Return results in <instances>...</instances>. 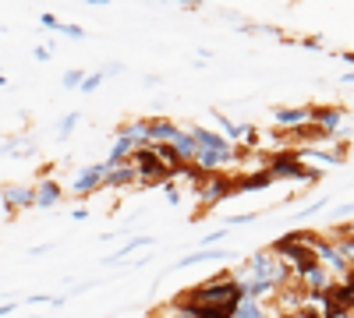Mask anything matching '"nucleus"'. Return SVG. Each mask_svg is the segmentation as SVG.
Masks as SVG:
<instances>
[{
  "label": "nucleus",
  "instance_id": "12",
  "mask_svg": "<svg viewBox=\"0 0 354 318\" xmlns=\"http://www.w3.org/2000/svg\"><path fill=\"white\" fill-rule=\"evenodd\" d=\"M135 152H138V146H135V141L117 135V141H113V149H110V159H106V166H121V163H128Z\"/></svg>",
  "mask_w": 354,
  "mask_h": 318
},
{
  "label": "nucleus",
  "instance_id": "2",
  "mask_svg": "<svg viewBox=\"0 0 354 318\" xmlns=\"http://www.w3.org/2000/svg\"><path fill=\"white\" fill-rule=\"evenodd\" d=\"M131 166H135V177L145 184V188H153V184H167L170 181V173H167V166L149 152V149H138L131 159H128Z\"/></svg>",
  "mask_w": 354,
  "mask_h": 318
},
{
  "label": "nucleus",
  "instance_id": "10",
  "mask_svg": "<svg viewBox=\"0 0 354 318\" xmlns=\"http://www.w3.org/2000/svg\"><path fill=\"white\" fill-rule=\"evenodd\" d=\"M103 166H106V163H103ZM128 184H138V177H135V166H131V163L106 166V170H103V188H128Z\"/></svg>",
  "mask_w": 354,
  "mask_h": 318
},
{
  "label": "nucleus",
  "instance_id": "22",
  "mask_svg": "<svg viewBox=\"0 0 354 318\" xmlns=\"http://www.w3.org/2000/svg\"><path fill=\"white\" fill-rule=\"evenodd\" d=\"M82 78H85V71H68V74H64V89H78Z\"/></svg>",
  "mask_w": 354,
  "mask_h": 318
},
{
  "label": "nucleus",
  "instance_id": "8",
  "mask_svg": "<svg viewBox=\"0 0 354 318\" xmlns=\"http://www.w3.org/2000/svg\"><path fill=\"white\" fill-rule=\"evenodd\" d=\"M103 163H96V166H85L82 173H78V177H75V184H71V191L82 198V195H93L96 188H103Z\"/></svg>",
  "mask_w": 354,
  "mask_h": 318
},
{
  "label": "nucleus",
  "instance_id": "3",
  "mask_svg": "<svg viewBox=\"0 0 354 318\" xmlns=\"http://www.w3.org/2000/svg\"><path fill=\"white\" fill-rule=\"evenodd\" d=\"M195 191H198L202 212H205V209H213L223 195H230V191H234V181H230V177H223V173H202V181H198V188H195Z\"/></svg>",
  "mask_w": 354,
  "mask_h": 318
},
{
  "label": "nucleus",
  "instance_id": "27",
  "mask_svg": "<svg viewBox=\"0 0 354 318\" xmlns=\"http://www.w3.org/2000/svg\"><path fill=\"white\" fill-rule=\"evenodd\" d=\"M50 248H53V244H36V248H32V251H28V255H46Z\"/></svg>",
  "mask_w": 354,
  "mask_h": 318
},
{
  "label": "nucleus",
  "instance_id": "21",
  "mask_svg": "<svg viewBox=\"0 0 354 318\" xmlns=\"http://www.w3.org/2000/svg\"><path fill=\"white\" fill-rule=\"evenodd\" d=\"M163 191H167V198H170V206H177V201H181V188H177L174 181H167V184H160Z\"/></svg>",
  "mask_w": 354,
  "mask_h": 318
},
{
  "label": "nucleus",
  "instance_id": "15",
  "mask_svg": "<svg viewBox=\"0 0 354 318\" xmlns=\"http://www.w3.org/2000/svg\"><path fill=\"white\" fill-rule=\"evenodd\" d=\"M213 117H216V124H220V131H223L227 138H234V141L241 138V128H245V124H234L227 113H220V110H213Z\"/></svg>",
  "mask_w": 354,
  "mask_h": 318
},
{
  "label": "nucleus",
  "instance_id": "29",
  "mask_svg": "<svg viewBox=\"0 0 354 318\" xmlns=\"http://www.w3.org/2000/svg\"><path fill=\"white\" fill-rule=\"evenodd\" d=\"M4 85H8V78H4V74H0V89H4Z\"/></svg>",
  "mask_w": 354,
  "mask_h": 318
},
{
  "label": "nucleus",
  "instance_id": "18",
  "mask_svg": "<svg viewBox=\"0 0 354 318\" xmlns=\"http://www.w3.org/2000/svg\"><path fill=\"white\" fill-rule=\"evenodd\" d=\"M78 117H82V113H68V117L61 121V128H57V135H61V138H68V135L75 131V124H78Z\"/></svg>",
  "mask_w": 354,
  "mask_h": 318
},
{
  "label": "nucleus",
  "instance_id": "23",
  "mask_svg": "<svg viewBox=\"0 0 354 318\" xmlns=\"http://www.w3.org/2000/svg\"><path fill=\"white\" fill-rule=\"evenodd\" d=\"M39 25H43V28H61L64 21L57 18V14H43V18H39Z\"/></svg>",
  "mask_w": 354,
  "mask_h": 318
},
{
  "label": "nucleus",
  "instance_id": "7",
  "mask_svg": "<svg viewBox=\"0 0 354 318\" xmlns=\"http://www.w3.org/2000/svg\"><path fill=\"white\" fill-rule=\"evenodd\" d=\"M0 201L8 206V212L32 209V206H36V198H32V184H4V188H0Z\"/></svg>",
  "mask_w": 354,
  "mask_h": 318
},
{
  "label": "nucleus",
  "instance_id": "25",
  "mask_svg": "<svg viewBox=\"0 0 354 318\" xmlns=\"http://www.w3.org/2000/svg\"><path fill=\"white\" fill-rule=\"evenodd\" d=\"M36 61H50V46H36Z\"/></svg>",
  "mask_w": 354,
  "mask_h": 318
},
{
  "label": "nucleus",
  "instance_id": "20",
  "mask_svg": "<svg viewBox=\"0 0 354 318\" xmlns=\"http://www.w3.org/2000/svg\"><path fill=\"white\" fill-rule=\"evenodd\" d=\"M259 212H241V216H227V226H245V223H255Z\"/></svg>",
  "mask_w": 354,
  "mask_h": 318
},
{
  "label": "nucleus",
  "instance_id": "28",
  "mask_svg": "<svg viewBox=\"0 0 354 318\" xmlns=\"http://www.w3.org/2000/svg\"><path fill=\"white\" fill-rule=\"evenodd\" d=\"M270 318H298V315H294V311H283V315H270Z\"/></svg>",
  "mask_w": 354,
  "mask_h": 318
},
{
  "label": "nucleus",
  "instance_id": "17",
  "mask_svg": "<svg viewBox=\"0 0 354 318\" xmlns=\"http://www.w3.org/2000/svg\"><path fill=\"white\" fill-rule=\"evenodd\" d=\"M103 78H106L103 71H93V74H85V78H82V85H78V89H82V92H96L100 85H103Z\"/></svg>",
  "mask_w": 354,
  "mask_h": 318
},
{
  "label": "nucleus",
  "instance_id": "11",
  "mask_svg": "<svg viewBox=\"0 0 354 318\" xmlns=\"http://www.w3.org/2000/svg\"><path fill=\"white\" fill-rule=\"evenodd\" d=\"M167 146L174 149V156L181 159V163H192V159H195V152H198V146L192 141V135H188V131H181V128H177V135L167 141Z\"/></svg>",
  "mask_w": 354,
  "mask_h": 318
},
{
  "label": "nucleus",
  "instance_id": "24",
  "mask_svg": "<svg viewBox=\"0 0 354 318\" xmlns=\"http://www.w3.org/2000/svg\"><path fill=\"white\" fill-rule=\"evenodd\" d=\"M223 237H227V230H216V234H209V237H205L202 244H205V248H209V244H220Z\"/></svg>",
  "mask_w": 354,
  "mask_h": 318
},
{
  "label": "nucleus",
  "instance_id": "26",
  "mask_svg": "<svg viewBox=\"0 0 354 318\" xmlns=\"http://www.w3.org/2000/svg\"><path fill=\"white\" fill-rule=\"evenodd\" d=\"M18 308V301H11V304H0V318H4V315H11Z\"/></svg>",
  "mask_w": 354,
  "mask_h": 318
},
{
  "label": "nucleus",
  "instance_id": "1",
  "mask_svg": "<svg viewBox=\"0 0 354 318\" xmlns=\"http://www.w3.org/2000/svg\"><path fill=\"white\" fill-rule=\"evenodd\" d=\"M238 301H241V290L234 286L230 276L209 279V283L195 286V290H188V294L181 297V304H188V308H223V311H230Z\"/></svg>",
  "mask_w": 354,
  "mask_h": 318
},
{
  "label": "nucleus",
  "instance_id": "14",
  "mask_svg": "<svg viewBox=\"0 0 354 318\" xmlns=\"http://www.w3.org/2000/svg\"><path fill=\"white\" fill-rule=\"evenodd\" d=\"M273 184V177H270V173H255V177H238V181H234V191H259V188H270Z\"/></svg>",
  "mask_w": 354,
  "mask_h": 318
},
{
  "label": "nucleus",
  "instance_id": "16",
  "mask_svg": "<svg viewBox=\"0 0 354 318\" xmlns=\"http://www.w3.org/2000/svg\"><path fill=\"white\" fill-rule=\"evenodd\" d=\"M149 244H153V237H131V241H128L121 251H117L113 258H106V262H121L124 255H131V251H138V248H149Z\"/></svg>",
  "mask_w": 354,
  "mask_h": 318
},
{
  "label": "nucleus",
  "instance_id": "5",
  "mask_svg": "<svg viewBox=\"0 0 354 318\" xmlns=\"http://www.w3.org/2000/svg\"><path fill=\"white\" fill-rule=\"evenodd\" d=\"M188 135H192V141L202 149V152H216V156H230V152H238V146H230V141L223 138V135H216V131H205V128H198V124H192L188 128Z\"/></svg>",
  "mask_w": 354,
  "mask_h": 318
},
{
  "label": "nucleus",
  "instance_id": "9",
  "mask_svg": "<svg viewBox=\"0 0 354 318\" xmlns=\"http://www.w3.org/2000/svg\"><path fill=\"white\" fill-rule=\"evenodd\" d=\"M61 184L57 181H50V177H43L36 188H32V198H36V209H57V201H61Z\"/></svg>",
  "mask_w": 354,
  "mask_h": 318
},
{
  "label": "nucleus",
  "instance_id": "19",
  "mask_svg": "<svg viewBox=\"0 0 354 318\" xmlns=\"http://www.w3.org/2000/svg\"><path fill=\"white\" fill-rule=\"evenodd\" d=\"M57 32H64L68 39H85V28H82V25H61Z\"/></svg>",
  "mask_w": 354,
  "mask_h": 318
},
{
  "label": "nucleus",
  "instance_id": "13",
  "mask_svg": "<svg viewBox=\"0 0 354 318\" xmlns=\"http://www.w3.org/2000/svg\"><path fill=\"white\" fill-rule=\"evenodd\" d=\"M230 318H270V315H266V308H262L259 301H248V297H241L238 304H234Z\"/></svg>",
  "mask_w": 354,
  "mask_h": 318
},
{
  "label": "nucleus",
  "instance_id": "4",
  "mask_svg": "<svg viewBox=\"0 0 354 318\" xmlns=\"http://www.w3.org/2000/svg\"><path fill=\"white\" fill-rule=\"evenodd\" d=\"M347 121V110H340V106H312V128L322 135V138H330V135H337L340 131V124Z\"/></svg>",
  "mask_w": 354,
  "mask_h": 318
},
{
  "label": "nucleus",
  "instance_id": "6",
  "mask_svg": "<svg viewBox=\"0 0 354 318\" xmlns=\"http://www.w3.org/2000/svg\"><path fill=\"white\" fill-rule=\"evenodd\" d=\"M308 121H312V106H277L273 110V124L277 128H283V131H301V128H308Z\"/></svg>",
  "mask_w": 354,
  "mask_h": 318
}]
</instances>
